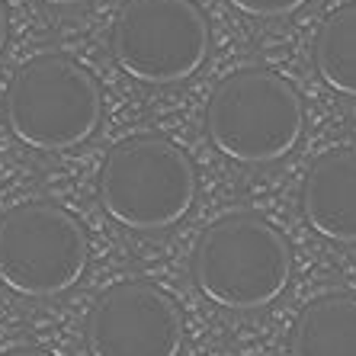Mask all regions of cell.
<instances>
[{
  "label": "cell",
  "instance_id": "11",
  "mask_svg": "<svg viewBox=\"0 0 356 356\" xmlns=\"http://www.w3.org/2000/svg\"><path fill=\"white\" fill-rule=\"evenodd\" d=\"M234 10L248 13V17L260 19H276V17H289L296 10H302L308 0H228Z\"/></svg>",
  "mask_w": 356,
  "mask_h": 356
},
{
  "label": "cell",
  "instance_id": "13",
  "mask_svg": "<svg viewBox=\"0 0 356 356\" xmlns=\"http://www.w3.org/2000/svg\"><path fill=\"white\" fill-rule=\"evenodd\" d=\"M49 7H77V3H90V0H42Z\"/></svg>",
  "mask_w": 356,
  "mask_h": 356
},
{
  "label": "cell",
  "instance_id": "6",
  "mask_svg": "<svg viewBox=\"0 0 356 356\" xmlns=\"http://www.w3.org/2000/svg\"><path fill=\"white\" fill-rule=\"evenodd\" d=\"M113 58L141 83L193 77L209 55V23L190 0H129L109 35Z\"/></svg>",
  "mask_w": 356,
  "mask_h": 356
},
{
  "label": "cell",
  "instance_id": "8",
  "mask_svg": "<svg viewBox=\"0 0 356 356\" xmlns=\"http://www.w3.org/2000/svg\"><path fill=\"white\" fill-rule=\"evenodd\" d=\"M302 212L321 238L356 244V148L327 151L312 164L302 186Z\"/></svg>",
  "mask_w": 356,
  "mask_h": 356
},
{
  "label": "cell",
  "instance_id": "5",
  "mask_svg": "<svg viewBox=\"0 0 356 356\" xmlns=\"http://www.w3.org/2000/svg\"><path fill=\"white\" fill-rule=\"evenodd\" d=\"M87 266V234L51 202H26L0 218V282L26 298L67 292Z\"/></svg>",
  "mask_w": 356,
  "mask_h": 356
},
{
  "label": "cell",
  "instance_id": "3",
  "mask_svg": "<svg viewBox=\"0 0 356 356\" xmlns=\"http://www.w3.org/2000/svg\"><path fill=\"white\" fill-rule=\"evenodd\" d=\"M209 138L225 158L273 164L305 132V109L286 77L273 71H238L216 87L206 109Z\"/></svg>",
  "mask_w": 356,
  "mask_h": 356
},
{
  "label": "cell",
  "instance_id": "1",
  "mask_svg": "<svg viewBox=\"0 0 356 356\" xmlns=\"http://www.w3.org/2000/svg\"><path fill=\"white\" fill-rule=\"evenodd\" d=\"M289 276L292 254L286 238L250 212H232L212 222L193 250L196 289L228 312L270 305L286 292Z\"/></svg>",
  "mask_w": 356,
  "mask_h": 356
},
{
  "label": "cell",
  "instance_id": "2",
  "mask_svg": "<svg viewBox=\"0 0 356 356\" xmlns=\"http://www.w3.org/2000/svg\"><path fill=\"white\" fill-rule=\"evenodd\" d=\"M196 170L174 141L158 135L119 141L99 170L106 216L132 232H164L193 209Z\"/></svg>",
  "mask_w": 356,
  "mask_h": 356
},
{
  "label": "cell",
  "instance_id": "7",
  "mask_svg": "<svg viewBox=\"0 0 356 356\" xmlns=\"http://www.w3.org/2000/svg\"><path fill=\"white\" fill-rule=\"evenodd\" d=\"M183 318L177 302L151 282H119L87 318L90 356H177Z\"/></svg>",
  "mask_w": 356,
  "mask_h": 356
},
{
  "label": "cell",
  "instance_id": "10",
  "mask_svg": "<svg viewBox=\"0 0 356 356\" xmlns=\"http://www.w3.org/2000/svg\"><path fill=\"white\" fill-rule=\"evenodd\" d=\"M315 67L331 90L356 97V3L340 7L318 29Z\"/></svg>",
  "mask_w": 356,
  "mask_h": 356
},
{
  "label": "cell",
  "instance_id": "12",
  "mask_svg": "<svg viewBox=\"0 0 356 356\" xmlns=\"http://www.w3.org/2000/svg\"><path fill=\"white\" fill-rule=\"evenodd\" d=\"M3 42H7V10L0 3V51H3Z\"/></svg>",
  "mask_w": 356,
  "mask_h": 356
},
{
  "label": "cell",
  "instance_id": "9",
  "mask_svg": "<svg viewBox=\"0 0 356 356\" xmlns=\"http://www.w3.org/2000/svg\"><path fill=\"white\" fill-rule=\"evenodd\" d=\"M289 356H356V298L334 292L308 302L292 327Z\"/></svg>",
  "mask_w": 356,
  "mask_h": 356
},
{
  "label": "cell",
  "instance_id": "14",
  "mask_svg": "<svg viewBox=\"0 0 356 356\" xmlns=\"http://www.w3.org/2000/svg\"><path fill=\"white\" fill-rule=\"evenodd\" d=\"M3 356H49V353H42V350H10V353H3Z\"/></svg>",
  "mask_w": 356,
  "mask_h": 356
},
{
  "label": "cell",
  "instance_id": "4",
  "mask_svg": "<svg viewBox=\"0 0 356 356\" xmlns=\"http://www.w3.org/2000/svg\"><path fill=\"white\" fill-rule=\"evenodd\" d=\"M103 116L99 83L65 55L23 65L7 90L10 132L35 151H65L87 141Z\"/></svg>",
  "mask_w": 356,
  "mask_h": 356
}]
</instances>
